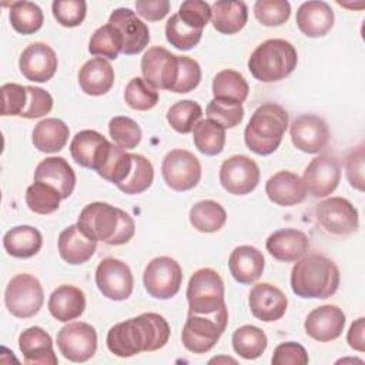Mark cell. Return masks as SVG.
I'll return each mask as SVG.
<instances>
[{"label":"cell","mask_w":365,"mask_h":365,"mask_svg":"<svg viewBox=\"0 0 365 365\" xmlns=\"http://www.w3.org/2000/svg\"><path fill=\"white\" fill-rule=\"evenodd\" d=\"M170 339V325L155 312L118 322L107 334V348L120 358H130L140 352H153L163 348Z\"/></svg>","instance_id":"cell-1"},{"label":"cell","mask_w":365,"mask_h":365,"mask_svg":"<svg viewBox=\"0 0 365 365\" xmlns=\"http://www.w3.org/2000/svg\"><path fill=\"white\" fill-rule=\"evenodd\" d=\"M77 225L88 238L108 245H123L135 232L134 220L128 212L100 201L87 204L81 210Z\"/></svg>","instance_id":"cell-2"},{"label":"cell","mask_w":365,"mask_h":365,"mask_svg":"<svg viewBox=\"0 0 365 365\" xmlns=\"http://www.w3.org/2000/svg\"><path fill=\"white\" fill-rule=\"evenodd\" d=\"M339 287V269L334 261L319 254L299 258L291 269L292 292L301 298L325 299Z\"/></svg>","instance_id":"cell-3"},{"label":"cell","mask_w":365,"mask_h":365,"mask_svg":"<svg viewBox=\"0 0 365 365\" xmlns=\"http://www.w3.org/2000/svg\"><path fill=\"white\" fill-rule=\"evenodd\" d=\"M288 120V113L284 107L275 103L259 106L244 130L247 147L258 155L272 154L282 141Z\"/></svg>","instance_id":"cell-4"},{"label":"cell","mask_w":365,"mask_h":365,"mask_svg":"<svg viewBox=\"0 0 365 365\" xmlns=\"http://www.w3.org/2000/svg\"><path fill=\"white\" fill-rule=\"evenodd\" d=\"M298 53L284 38L262 41L248 58V70L254 78L262 83H274L288 77L297 67Z\"/></svg>","instance_id":"cell-5"},{"label":"cell","mask_w":365,"mask_h":365,"mask_svg":"<svg viewBox=\"0 0 365 365\" xmlns=\"http://www.w3.org/2000/svg\"><path fill=\"white\" fill-rule=\"evenodd\" d=\"M228 322L227 307L222 305L212 314H191L181 332L182 345L192 354H205L215 346Z\"/></svg>","instance_id":"cell-6"},{"label":"cell","mask_w":365,"mask_h":365,"mask_svg":"<svg viewBox=\"0 0 365 365\" xmlns=\"http://www.w3.org/2000/svg\"><path fill=\"white\" fill-rule=\"evenodd\" d=\"M224 282L220 274L212 268L197 269L187 285L188 312L212 314L218 311L224 301Z\"/></svg>","instance_id":"cell-7"},{"label":"cell","mask_w":365,"mask_h":365,"mask_svg":"<svg viewBox=\"0 0 365 365\" xmlns=\"http://www.w3.org/2000/svg\"><path fill=\"white\" fill-rule=\"evenodd\" d=\"M4 302L11 315L23 319L31 318L43 307V287L36 277L30 274H17L7 284Z\"/></svg>","instance_id":"cell-8"},{"label":"cell","mask_w":365,"mask_h":365,"mask_svg":"<svg viewBox=\"0 0 365 365\" xmlns=\"http://www.w3.org/2000/svg\"><path fill=\"white\" fill-rule=\"evenodd\" d=\"M145 291L157 299L173 298L181 287L182 269L171 257H157L151 259L143 275Z\"/></svg>","instance_id":"cell-9"},{"label":"cell","mask_w":365,"mask_h":365,"mask_svg":"<svg viewBox=\"0 0 365 365\" xmlns=\"http://www.w3.org/2000/svg\"><path fill=\"white\" fill-rule=\"evenodd\" d=\"M161 174L164 182L174 191H188L201 180V164L187 150H171L163 160Z\"/></svg>","instance_id":"cell-10"},{"label":"cell","mask_w":365,"mask_h":365,"mask_svg":"<svg viewBox=\"0 0 365 365\" xmlns=\"http://www.w3.org/2000/svg\"><path fill=\"white\" fill-rule=\"evenodd\" d=\"M318 224L332 235H349L358 230V210L342 197H331L315 207Z\"/></svg>","instance_id":"cell-11"},{"label":"cell","mask_w":365,"mask_h":365,"mask_svg":"<svg viewBox=\"0 0 365 365\" xmlns=\"http://www.w3.org/2000/svg\"><path fill=\"white\" fill-rule=\"evenodd\" d=\"M96 285L106 298L124 301L133 292V272L121 259L107 257L96 268Z\"/></svg>","instance_id":"cell-12"},{"label":"cell","mask_w":365,"mask_h":365,"mask_svg":"<svg viewBox=\"0 0 365 365\" xmlns=\"http://www.w3.org/2000/svg\"><path fill=\"white\" fill-rule=\"evenodd\" d=\"M60 354L71 362H86L97 351V332L87 322H71L57 334Z\"/></svg>","instance_id":"cell-13"},{"label":"cell","mask_w":365,"mask_h":365,"mask_svg":"<svg viewBox=\"0 0 365 365\" xmlns=\"http://www.w3.org/2000/svg\"><path fill=\"white\" fill-rule=\"evenodd\" d=\"M220 182L230 194H250L259 182V168L247 155H231L220 167Z\"/></svg>","instance_id":"cell-14"},{"label":"cell","mask_w":365,"mask_h":365,"mask_svg":"<svg viewBox=\"0 0 365 365\" xmlns=\"http://www.w3.org/2000/svg\"><path fill=\"white\" fill-rule=\"evenodd\" d=\"M141 73L154 88L171 91L178 76V56L160 46L150 47L141 57Z\"/></svg>","instance_id":"cell-15"},{"label":"cell","mask_w":365,"mask_h":365,"mask_svg":"<svg viewBox=\"0 0 365 365\" xmlns=\"http://www.w3.org/2000/svg\"><path fill=\"white\" fill-rule=\"evenodd\" d=\"M339 180L341 167L338 161L329 155H319L312 158L302 175L307 192L315 198L332 194L336 190Z\"/></svg>","instance_id":"cell-16"},{"label":"cell","mask_w":365,"mask_h":365,"mask_svg":"<svg viewBox=\"0 0 365 365\" xmlns=\"http://www.w3.org/2000/svg\"><path fill=\"white\" fill-rule=\"evenodd\" d=\"M292 144L307 153L317 154L324 150L329 141V128L327 123L312 114L298 115L289 127Z\"/></svg>","instance_id":"cell-17"},{"label":"cell","mask_w":365,"mask_h":365,"mask_svg":"<svg viewBox=\"0 0 365 365\" xmlns=\"http://www.w3.org/2000/svg\"><path fill=\"white\" fill-rule=\"evenodd\" d=\"M57 64L58 61L54 50L41 41L27 46L19 58L21 74L34 83H46L51 80L56 74Z\"/></svg>","instance_id":"cell-18"},{"label":"cell","mask_w":365,"mask_h":365,"mask_svg":"<svg viewBox=\"0 0 365 365\" xmlns=\"http://www.w3.org/2000/svg\"><path fill=\"white\" fill-rule=\"evenodd\" d=\"M108 23L113 24L123 37V53L127 56L141 53L150 41V31L145 23H143L137 14L127 9H115L110 17Z\"/></svg>","instance_id":"cell-19"},{"label":"cell","mask_w":365,"mask_h":365,"mask_svg":"<svg viewBox=\"0 0 365 365\" xmlns=\"http://www.w3.org/2000/svg\"><path fill=\"white\" fill-rule=\"evenodd\" d=\"M110 147L111 143L98 131L81 130L73 137L70 153L78 165L97 171L104 163Z\"/></svg>","instance_id":"cell-20"},{"label":"cell","mask_w":365,"mask_h":365,"mask_svg":"<svg viewBox=\"0 0 365 365\" xmlns=\"http://www.w3.org/2000/svg\"><path fill=\"white\" fill-rule=\"evenodd\" d=\"M248 305L251 314L257 319L262 322H272L284 317L288 307V299L278 287L269 282H259L251 288Z\"/></svg>","instance_id":"cell-21"},{"label":"cell","mask_w":365,"mask_h":365,"mask_svg":"<svg viewBox=\"0 0 365 365\" xmlns=\"http://www.w3.org/2000/svg\"><path fill=\"white\" fill-rule=\"evenodd\" d=\"M345 314L336 305H322L311 311L304 322L305 332L315 341L329 342L341 336Z\"/></svg>","instance_id":"cell-22"},{"label":"cell","mask_w":365,"mask_h":365,"mask_svg":"<svg viewBox=\"0 0 365 365\" xmlns=\"http://www.w3.org/2000/svg\"><path fill=\"white\" fill-rule=\"evenodd\" d=\"M267 251L278 261L295 262L302 258L309 250L308 237L294 228L274 231L265 242Z\"/></svg>","instance_id":"cell-23"},{"label":"cell","mask_w":365,"mask_h":365,"mask_svg":"<svg viewBox=\"0 0 365 365\" xmlns=\"http://www.w3.org/2000/svg\"><path fill=\"white\" fill-rule=\"evenodd\" d=\"M265 194L281 207H291L302 202L307 197V188L302 178L291 171H278L265 182Z\"/></svg>","instance_id":"cell-24"},{"label":"cell","mask_w":365,"mask_h":365,"mask_svg":"<svg viewBox=\"0 0 365 365\" xmlns=\"http://www.w3.org/2000/svg\"><path fill=\"white\" fill-rule=\"evenodd\" d=\"M334 11L327 1H305L297 11V26L307 37L325 36L334 26Z\"/></svg>","instance_id":"cell-25"},{"label":"cell","mask_w":365,"mask_h":365,"mask_svg":"<svg viewBox=\"0 0 365 365\" xmlns=\"http://www.w3.org/2000/svg\"><path fill=\"white\" fill-rule=\"evenodd\" d=\"M34 181L54 187L63 200L68 198L76 187V174L63 157H48L38 163L34 171Z\"/></svg>","instance_id":"cell-26"},{"label":"cell","mask_w":365,"mask_h":365,"mask_svg":"<svg viewBox=\"0 0 365 365\" xmlns=\"http://www.w3.org/2000/svg\"><path fill=\"white\" fill-rule=\"evenodd\" d=\"M19 348L26 364L56 365L58 362L51 336L40 327H30L19 336Z\"/></svg>","instance_id":"cell-27"},{"label":"cell","mask_w":365,"mask_h":365,"mask_svg":"<svg viewBox=\"0 0 365 365\" xmlns=\"http://www.w3.org/2000/svg\"><path fill=\"white\" fill-rule=\"evenodd\" d=\"M265 259L262 252L251 245H240L232 250L228 258V268L232 278L242 284H254L262 274Z\"/></svg>","instance_id":"cell-28"},{"label":"cell","mask_w":365,"mask_h":365,"mask_svg":"<svg viewBox=\"0 0 365 365\" xmlns=\"http://www.w3.org/2000/svg\"><path fill=\"white\" fill-rule=\"evenodd\" d=\"M57 247L60 257L66 262L80 265L93 257L97 248V241L88 238L77 224H73L60 232Z\"/></svg>","instance_id":"cell-29"},{"label":"cell","mask_w":365,"mask_h":365,"mask_svg":"<svg viewBox=\"0 0 365 365\" xmlns=\"http://www.w3.org/2000/svg\"><path fill=\"white\" fill-rule=\"evenodd\" d=\"M47 308L50 314L60 322L76 319L86 309L84 292L74 285H60L51 292Z\"/></svg>","instance_id":"cell-30"},{"label":"cell","mask_w":365,"mask_h":365,"mask_svg":"<svg viewBox=\"0 0 365 365\" xmlns=\"http://www.w3.org/2000/svg\"><path fill=\"white\" fill-rule=\"evenodd\" d=\"M78 84L88 96H103L108 93L114 84V70L106 58L94 57L81 66Z\"/></svg>","instance_id":"cell-31"},{"label":"cell","mask_w":365,"mask_h":365,"mask_svg":"<svg viewBox=\"0 0 365 365\" xmlns=\"http://www.w3.org/2000/svg\"><path fill=\"white\" fill-rule=\"evenodd\" d=\"M248 9L244 1L218 0L211 6V23L222 34H235L244 29Z\"/></svg>","instance_id":"cell-32"},{"label":"cell","mask_w":365,"mask_h":365,"mask_svg":"<svg viewBox=\"0 0 365 365\" xmlns=\"http://www.w3.org/2000/svg\"><path fill=\"white\" fill-rule=\"evenodd\" d=\"M43 245L41 232L31 225H17L3 237V247L14 258H31Z\"/></svg>","instance_id":"cell-33"},{"label":"cell","mask_w":365,"mask_h":365,"mask_svg":"<svg viewBox=\"0 0 365 365\" xmlns=\"http://www.w3.org/2000/svg\"><path fill=\"white\" fill-rule=\"evenodd\" d=\"M68 125L60 118H44L33 128V144L41 153H57L68 141Z\"/></svg>","instance_id":"cell-34"},{"label":"cell","mask_w":365,"mask_h":365,"mask_svg":"<svg viewBox=\"0 0 365 365\" xmlns=\"http://www.w3.org/2000/svg\"><path fill=\"white\" fill-rule=\"evenodd\" d=\"M227 221V212L221 204L212 200H202L190 210V222L200 232L220 231Z\"/></svg>","instance_id":"cell-35"},{"label":"cell","mask_w":365,"mask_h":365,"mask_svg":"<svg viewBox=\"0 0 365 365\" xmlns=\"http://www.w3.org/2000/svg\"><path fill=\"white\" fill-rule=\"evenodd\" d=\"M248 83L244 76L235 70H222L212 80L214 98L228 100L242 104L248 97Z\"/></svg>","instance_id":"cell-36"},{"label":"cell","mask_w":365,"mask_h":365,"mask_svg":"<svg viewBox=\"0 0 365 365\" xmlns=\"http://www.w3.org/2000/svg\"><path fill=\"white\" fill-rule=\"evenodd\" d=\"M265 332L254 325H242L232 334V348L244 359H257L267 349Z\"/></svg>","instance_id":"cell-37"},{"label":"cell","mask_w":365,"mask_h":365,"mask_svg":"<svg viewBox=\"0 0 365 365\" xmlns=\"http://www.w3.org/2000/svg\"><path fill=\"white\" fill-rule=\"evenodd\" d=\"M225 128L212 120H200L192 128L195 148L205 155H217L225 145Z\"/></svg>","instance_id":"cell-38"},{"label":"cell","mask_w":365,"mask_h":365,"mask_svg":"<svg viewBox=\"0 0 365 365\" xmlns=\"http://www.w3.org/2000/svg\"><path fill=\"white\" fill-rule=\"evenodd\" d=\"M9 19L11 27L20 34H33L43 26L44 16L41 9L33 1H14L10 6Z\"/></svg>","instance_id":"cell-39"},{"label":"cell","mask_w":365,"mask_h":365,"mask_svg":"<svg viewBox=\"0 0 365 365\" xmlns=\"http://www.w3.org/2000/svg\"><path fill=\"white\" fill-rule=\"evenodd\" d=\"M88 51L101 58L115 60L123 53V37L120 31L110 23L98 27L90 38Z\"/></svg>","instance_id":"cell-40"},{"label":"cell","mask_w":365,"mask_h":365,"mask_svg":"<svg viewBox=\"0 0 365 365\" xmlns=\"http://www.w3.org/2000/svg\"><path fill=\"white\" fill-rule=\"evenodd\" d=\"M131 167H133L131 154L127 153L124 148L118 147L117 144L111 143L110 151L104 163L101 164V167L97 170V174L104 180L115 185H120L127 178Z\"/></svg>","instance_id":"cell-41"},{"label":"cell","mask_w":365,"mask_h":365,"mask_svg":"<svg viewBox=\"0 0 365 365\" xmlns=\"http://www.w3.org/2000/svg\"><path fill=\"white\" fill-rule=\"evenodd\" d=\"M133 167L127 175V178L117 185V188L125 194L134 195L141 194L148 190L154 180V168L150 160H147L141 154H131Z\"/></svg>","instance_id":"cell-42"},{"label":"cell","mask_w":365,"mask_h":365,"mask_svg":"<svg viewBox=\"0 0 365 365\" xmlns=\"http://www.w3.org/2000/svg\"><path fill=\"white\" fill-rule=\"evenodd\" d=\"M60 200H63L60 192L46 182L34 181V184L26 190V204L29 210L40 215H47L57 211L60 207Z\"/></svg>","instance_id":"cell-43"},{"label":"cell","mask_w":365,"mask_h":365,"mask_svg":"<svg viewBox=\"0 0 365 365\" xmlns=\"http://www.w3.org/2000/svg\"><path fill=\"white\" fill-rule=\"evenodd\" d=\"M202 115L201 106L194 100H181L173 104L167 111L168 124L181 134L192 131L194 125Z\"/></svg>","instance_id":"cell-44"},{"label":"cell","mask_w":365,"mask_h":365,"mask_svg":"<svg viewBox=\"0 0 365 365\" xmlns=\"http://www.w3.org/2000/svg\"><path fill=\"white\" fill-rule=\"evenodd\" d=\"M201 36L202 30H197L187 26L177 13L173 14L165 23V37L168 43L178 50H191L194 46L198 44Z\"/></svg>","instance_id":"cell-45"},{"label":"cell","mask_w":365,"mask_h":365,"mask_svg":"<svg viewBox=\"0 0 365 365\" xmlns=\"http://www.w3.org/2000/svg\"><path fill=\"white\" fill-rule=\"evenodd\" d=\"M125 103L138 111H147L158 103V91L150 86L144 78L134 77L128 81L124 90Z\"/></svg>","instance_id":"cell-46"},{"label":"cell","mask_w":365,"mask_h":365,"mask_svg":"<svg viewBox=\"0 0 365 365\" xmlns=\"http://www.w3.org/2000/svg\"><path fill=\"white\" fill-rule=\"evenodd\" d=\"M108 133L113 141L124 150L135 148L143 137L140 125L125 115L113 117L108 123Z\"/></svg>","instance_id":"cell-47"},{"label":"cell","mask_w":365,"mask_h":365,"mask_svg":"<svg viewBox=\"0 0 365 365\" xmlns=\"http://www.w3.org/2000/svg\"><path fill=\"white\" fill-rule=\"evenodd\" d=\"M207 117L225 130L234 128L244 118V107L240 103L212 98L207 106Z\"/></svg>","instance_id":"cell-48"},{"label":"cell","mask_w":365,"mask_h":365,"mask_svg":"<svg viewBox=\"0 0 365 365\" xmlns=\"http://www.w3.org/2000/svg\"><path fill=\"white\" fill-rule=\"evenodd\" d=\"M255 19L267 27L284 24L291 16V4L287 0H258L254 4Z\"/></svg>","instance_id":"cell-49"},{"label":"cell","mask_w":365,"mask_h":365,"mask_svg":"<svg viewBox=\"0 0 365 365\" xmlns=\"http://www.w3.org/2000/svg\"><path fill=\"white\" fill-rule=\"evenodd\" d=\"M51 10L58 24L63 27H77L86 19L87 4L84 0H54Z\"/></svg>","instance_id":"cell-50"},{"label":"cell","mask_w":365,"mask_h":365,"mask_svg":"<svg viewBox=\"0 0 365 365\" xmlns=\"http://www.w3.org/2000/svg\"><path fill=\"white\" fill-rule=\"evenodd\" d=\"M201 81V67L200 64L187 56H178V76L171 91L174 93H190Z\"/></svg>","instance_id":"cell-51"},{"label":"cell","mask_w":365,"mask_h":365,"mask_svg":"<svg viewBox=\"0 0 365 365\" xmlns=\"http://www.w3.org/2000/svg\"><path fill=\"white\" fill-rule=\"evenodd\" d=\"M177 14L187 26L202 30L211 19V6L202 0H187L181 3Z\"/></svg>","instance_id":"cell-52"},{"label":"cell","mask_w":365,"mask_h":365,"mask_svg":"<svg viewBox=\"0 0 365 365\" xmlns=\"http://www.w3.org/2000/svg\"><path fill=\"white\" fill-rule=\"evenodd\" d=\"M1 115H20L27 104V87L7 83L1 86Z\"/></svg>","instance_id":"cell-53"},{"label":"cell","mask_w":365,"mask_h":365,"mask_svg":"<svg viewBox=\"0 0 365 365\" xmlns=\"http://www.w3.org/2000/svg\"><path fill=\"white\" fill-rule=\"evenodd\" d=\"M27 87V104L20 117L23 118H38L46 114H48L53 108V97L48 91L34 87V86H26Z\"/></svg>","instance_id":"cell-54"},{"label":"cell","mask_w":365,"mask_h":365,"mask_svg":"<svg viewBox=\"0 0 365 365\" xmlns=\"http://www.w3.org/2000/svg\"><path fill=\"white\" fill-rule=\"evenodd\" d=\"M309 361L305 348L294 341L279 344L272 354V365H307Z\"/></svg>","instance_id":"cell-55"},{"label":"cell","mask_w":365,"mask_h":365,"mask_svg":"<svg viewBox=\"0 0 365 365\" xmlns=\"http://www.w3.org/2000/svg\"><path fill=\"white\" fill-rule=\"evenodd\" d=\"M364 145L361 144L348 154L345 163L346 178L351 187L359 191H364Z\"/></svg>","instance_id":"cell-56"},{"label":"cell","mask_w":365,"mask_h":365,"mask_svg":"<svg viewBox=\"0 0 365 365\" xmlns=\"http://www.w3.org/2000/svg\"><path fill=\"white\" fill-rule=\"evenodd\" d=\"M137 14L148 21H158L170 11L168 0H138L135 1Z\"/></svg>","instance_id":"cell-57"},{"label":"cell","mask_w":365,"mask_h":365,"mask_svg":"<svg viewBox=\"0 0 365 365\" xmlns=\"http://www.w3.org/2000/svg\"><path fill=\"white\" fill-rule=\"evenodd\" d=\"M364 334H365V319L361 317L355 322H352V325L348 331V335H346L348 345L355 351L364 352L365 351Z\"/></svg>","instance_id":"cell-58"}]
</instances>
